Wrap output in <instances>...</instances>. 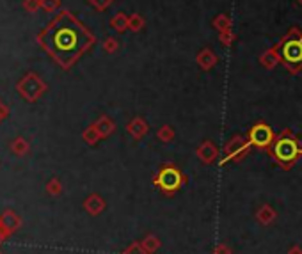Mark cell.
Wrapping results in <instances>:
<instances>
[{
    "mask_svg": "<svg viewBox=\"0 0 302 254\" xmlns=\"http://www.w3.org/2000/svg\"><path fill=\"white\" fill-rule=\"evenodd\" d=\"M128 27L132 29V31L139 32L142 27H144V18H142L141 15H134V16H132V18H130V22H128Z\"/></svg>",
    "mask_w": 302,
    "mask_h": 254,
    "instance_id": "cell-12",
    "label": "cell"
},
{
    "mask_svg": "<svg viewBox=\"0 0 302 254\" xmlns=\"http://www.w3.org/2000/svg\"><path fill=\"white\" fill-rule=\"evenodd\" d=\"M93 38L89 32L84 31L75 20L66 18L63 24L57 27L52 38V48H54L55 55H59L64 61H73L77 55H80L86 47H89Z\"/></svg>",
    "mask_w": 302,
    "mask_h": 254,
    "instance_id": "cell-1",
    "label": "cell"
},
{
    "mask_svg": "<svg viewBox=\"0 0 302 254\" xmlns=\"http://www.w3.org/2000/svg\"><path fill=\"white\" fill-rule=\"evenodd\" d=\"M243 142L236 137V139H233V141L226 146V153H228V158H226V160H229V158H236L238 155H242V153L247 151V144H243Z\"/></svg>",
    "mask_w": 302,
    "mask_h": 254,
    "instance_id": "cell-6",
    "label": "cell"
},
{
    "mask_svg": "<svg viewBox=\"0 0 302 254\" xmlns=\"http://www.w3.org/2000/svg\"><path fill=\"white\" fill-rule=\"evenodd\" d=\"M183 181H185L183 172L173 164H165L164 167L158 171V174L155 176V185L167 195L174 194V192L183 185Z\"/></svg>",
    "mask_w": 302,
    "mask_h": 254,
    "instance_id": "cell-4",
    "label": "cell"
},
{
    "mask_svg": "<svg viewBox=\"0 0 302 254\" xmlns=\"http://www.w3.org/2000/svg\"><path fill=\"white\" fill-rule=\"evenodd\" d=\"M274 132H272V128L268 125H265V123H258V125H254L251 128V132H249V144L256 146V148H270L272 142H274Z\"/></svg>",
    "mask_w": 302,
    "mask_h": 254,
    "instance_id": "cell-5",
    "label": "cell"
},
{
    "mask_svg": "<svg viewBox=\"0 0 302 254\" xmlns=\"http://www.w3.org/2000/svg\"><path fill=\"white\" fill-rule=\"evenodd\" d=\"M233 39H235V36H233L231 32H220V41H222L224 45H231Z\"/></svg>",
    "mask_w": 302,
    "mask_h": 254,
    "instance_id": "cell-14",
    "label": "cell"
},
{
    "mask_svg": "<svg viewBox=\"0 0 302 254\" xmlns=\"http://www.w3.org/2000/svg\"><path fill=\"white\" fill-rule=\"evenodd\" d=\"M158 135H160L162 139H164V141H169V139L173 137V133H171V130H169V126H164V130H162V132L158 133Z\"/></svg>",
    "mask_w": 302,
    "mask_h": 254,
    "instance_id": "cell-15",
    "label": "cell"
},
{
    "mask_svg": "<svg viewBox=\"0 0 302 254\" xmlns=\"http://www.w3.org/2000/svg\"><path fill=\"white\" fill-rule=\"evenodd\" d=\"M128 130H130V132H135V135H137V137H141L142 133L148 132V125H146V123H142L141 119H135V123L132 125V128L128 126Z\"/></svg>",
    "mask_w": 302,
    "mask_h": 254,
    "instance_id": "cell-13",
    "label": "cell"
},
{
    "mask_svg": "<svg viewBox=\"0 0 302 254\" xmlns=\"http://www.w3.org/2000/svg\"><path fill=\"white\" fill-rule=\"evenodd\" d=\"M270 155L274 156V160L277 162V164H281L282 167L288 169L298 160V156H302V144L290 132H282L281 135L272 142Z\"/></svg>",
    "mask_w": 302,
    "mask_h": 254,
    "instance_id": "cell-3",
    "label": "cell"
},
{
    "mask_svg": "<svg viewBox=\"0 0 302 254\" xmlns=\"http://www.w3.org/2000/svg\"><path fill=\"white\" fill-rule=\"evenodd\" d=\"M128 22H130V18H126L123 13H119V15L112 20V27H116L119 32H123V31H126V29H128Z\"/></svg>",
    "mask_w": 302,
    "mask_h": 254,
    "instance_id": "cell-11",
    "label": "cell"
},
{
    "mask_svg": "<svg viewBox=\"0 0 302 254\" xmlns=\"http://www.w3.org/2000/svg\"><path fill=\"white\" fill-rule=\"evenodd\" d=\"M279 57V63L286 68L291 75L302 70V31L293 27L274 48Z\"/></svg>",
    "mask_w": 302,
    "mask_h": 254,
    "instance_id": "cell-2",
    "label": "cell"
},
{
    "mask_svg": "<svg viewBox=\"0 0 302 254\" xmlns=\"http://www.w3.org/2000/svg\"><path fill=\"white\" fill-rule=\"evenodd\" d=\"M213 27L219 32H231V18L226 15H220L219 18L213 20Z\"/></svg>",
    "mask_w": 302,
    "mask_h": 254,
    "instance_id": "cell-9",
    "label": "cell"
},
{
    "mask_svg": "<svg viewBox=\"0 0 302 254\" xmlns=\"http://www.w3.org/2000/svg\"><path fill=\"white\" fill-rule=\"evenodd\" d=\"M277 63H279V57H277V54H275L274 48H272V50H267L261 55V64L265 68H274Z\"/></svg>",
    "mask_w": 302,
    "mask_h": 254,
    "instance_id": "cell-10",
    "label": "cell"
},
{
    "mask_svg": "<svg viewBox=\"0 0 302 254\" xmlns=\"http://www.w3.org/2000/svg\"><path fill=\"white\" fill-rule=\"evenodd\" d=\"M297 2H298V4H300V6H302V0H297Z\"/></svg>",
    "mask_w": 302,
    "mask_h": 254,
    "instance_id": "cell-16",
    "label": "cell"
},
{
    "mask_svg": "<svg viewBox=\"0 0 302 254\" xmlns=\"http://www.w3.org/2000/svg\"><path fill=\"white\" fill-rule=\"evenodd\" d=\"M197 155H199L201 160L204 162H212L213 158L217 156V148H213L212 142H204L199 149H197Z\"/></svg>",
    "mask_w": 302,
    "mask_h": 254,
    "instance_id": "cell-8",
    "label": "cell"
},
{
    "mask_svg": "<svg viewBox=\"0 0 302 254\" xmlns=\"http://www.w3.org/2000/svg\"><path fill=\"white\" fill-rule=\"evenodd\" d=\"M197 64H199L203 70H210L213 64H217L215 54H213L212 50H208V48H204V50L199 52V55H197Z\"/></svg>",
    "mask_w": 302,
    "mask_h": 254,
    "instance_id": "cell-7",
    "label": "cell"
}]
</instances>
